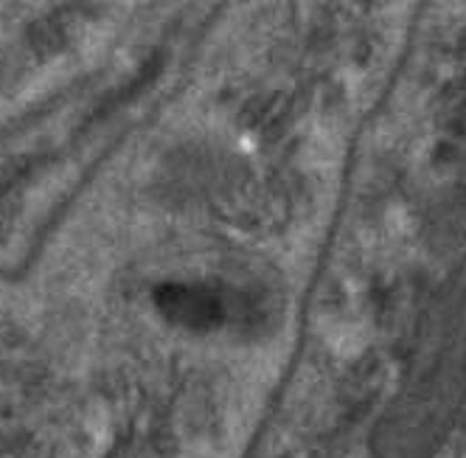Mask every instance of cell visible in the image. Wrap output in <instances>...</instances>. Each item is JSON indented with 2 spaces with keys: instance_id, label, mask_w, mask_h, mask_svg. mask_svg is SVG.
<instances>
[{
  "instance_id": "cell-1",
  "label": "cell",
  "mask_w": 466,
  "mask_h": 458,
  "mask_svg": "<svg viewBox=\"0 0 466 458\" xmlns=\"http://www.w3.org/2000/svg\"><path fill=\"white\" fill-rule=\"evenodd\" d=\"M466 405V250L419 315L393 397L369 433L371 458H436Z\"/></svg>"
}]
</instances>
